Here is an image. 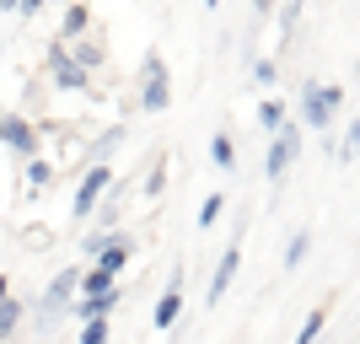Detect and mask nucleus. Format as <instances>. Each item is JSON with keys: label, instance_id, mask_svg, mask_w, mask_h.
<instances>
[{"label": "nucleus", "instance_id": "nucleus-24", "mask_svg": "<svg viewBox=\"0 0 360 344\" xmlns=\"http://www.w3.org/2000/svg\"><path fill=\"white\" fill-rule=\"evenodd\" d=\"M317 91H323V108H328V113L345 108V87H323V81H317Z\"/></svg>", "mask_w": 360, "mask_h": 344}, {"label": "nucleus", "instance_id": "nucleus-26", "mask_svg": "<svg viewBox=\"0 0 360 344\" xmlns=\"http://www.w3.org/2000/svg\"><path fill=\"white\" fill-rule=\"evenodd\" d=\"M339 156H345V162H355V129H345V140H339Z\"/></svg>", "mask_w": 360, "mask_h": 344}, {"label": "nucleus", "instance_id": "nucleus-9", "mask_svg": "<svg viewBox=\"0 0 360 344\" xmlns=\"http://www.w3.org/2000/svg\"><path fill=\"white\" fill-rule=\"evenodd\" d=\"M0 140L11 151H22V156H38V129H32L22 113H6V119H0Z\"/></svg>", "mask_w": 360, "mask_h": 344}, {"label": "nucleus", "instance_id": "nucleus-13", "mask_svg": "<svg viewBox=\"0 0 360 344\" xmlns=\"http://www.w3.org/2000/svg\"><path fill=\"white\" fill-rule=\"evenodd\" d=\"M65 49H70V60L81 65V70H86V75H91V70H97V65L108 60V49L97 44V38H75V44H65Z\"/></svg>", "mask_w": 360, "mask_h": 344}, {"label": "nucleus", "instance_id": "nucleus-29", "mask_svg": "<svg viewBox=\"0 0 360 344\" xmlns=\"http://www.w3.org/2000/svg\"><path fill=\"white\" fill-rule=\"evenodd\" d=\"M6 296H11V280H6V274H0V301H6Z\"/></svg>", "mask_w": 360, "mask_h": 344}, {"label": "nucleus", "instance_id": "nucleus-25", "mask_svg": "<svg viewBox=\"0 0 360 344\" xmlns=\"http://www.w3.org/2000/svg\"><path fill=\"white\" fill-rule=\"evenodd\" d=\"M253 81H264V87H274V60H253Z\"/></svg>", "mask_w": 360, "mask_h": 344}, {"label": "nucleus", "instance_id": "nucleus-7", "mask_svg": "<svg viewBox=\"0 0 360 344\" xmlns=\"http://www.w3.org/2000/svg\"><path fill=\"white\" fill-rule=\"evenodd\" d=\"M49 70H54V81H60V91H86V70L70 60V49L54 38L49 44Z\"/></svg>", "mask_w": 360, "mask_h": 344}, {"label": "nucleus", "instance_id": "nucleus-8", "mask_svg": "<svg viewBox=\"0 0 360 344\" xmlns=\"http://www.w3.org/2000/svg\"><path fill=\"white\" fill-rule=\"evenodd\" d=\"M237 269H242V237H231V248L215 258V274H210V307H215V301H226V291H231Z\"/></svg>", "mask_w": 360, "mask_h": 344}, {"label": "nucleus", "instance_id": "nucleus-4", "mask_svg": "<svg viewBox=\"0 0 360 344\" xmlns=\"http://www.w3.org/2000/svg\"><path fill=\"white\" fill-rule=\"evenodd\" d=\"M108 189H113V167H108V162H91V167H86V178H81V189H75V215L86 221L91 210L103 205Z\"/></svg>", "mask_w": 360, "mask_h": 344}, {"label": "nucleus", "instance_id": "nucleus-19", "mask_svg": "<svg viewBox=\"0 0 360 344\" xmlns=\"http://www.w3.org/2000/svg\"><path fill=\"white\" fill-rule=\"evenodd\" d=\"M210 156H215V167H226V172L237 167V146H231V135H226V129L210 140Z\"/></svg>", "mask_w": 360, "mask_h": 344}, {"label": "nucleus", "instance_id": "nucleus-17", "mask_svg": "<svg viewBox=\"0 0 360 344\" xmlns=\"http://www.w3.org/2000/svg\"><path fill=\"white\" fill-rule=\"evenodd\" d=\"M328 329V307H312L307 312V323H301V333H296V344H317V333Z\"/></svg>", "mask_w": 360, "mask_h": 344}, {"label": "nucleus", "instance_id": "nucleus-20", "mask_svg": "<svg viewBox=\"0 0 360 344\" xmlns=\"http://www.w3.org/2000/svg\"><path fill=\"white\" fill-rule=\"evenodd\" d=\"M307 248H312V231H296L285 248V269H296V264H307Z\"/></svg>", "mask_w": 360, "mask_h": 344}, {"label": "nucleus", "instance_id": "nucleus-16", "mask_svg": "<svg viewBox=\"0 0 360 344\" xmlns=\"http://www.w3.org/2000/svg\"><path fill=\"white\" fill-rule=\"evenodd\" d=\"M49 183H54V162H44V156H32V162H27V189H32V194H44Z\"/></svg>", "mask_w": 360, "mask_h": 344}, {"label": "nucleus", "instance_id": "nucleus-2", "mask_svg": "<svg viewBox=\"0 0 360 344\" xmlns=\"http://www.w3.org/2000/svg\"><path fill=\"white\" fill-rule=\"evenodd\" d=\"M75 280H81V264L75 269H60L54 274V285L44 291V301H38V329H54L65 312H70V296H75Z\"/></svg>", "mask_w": 360, "mask_h": 344}, {"label": "nucleus", "instance_id": "nucleus-15", "mask_svg": "<svg viewBox=\"0 0 360 344\" xmlns=\"http://www.w3.org/2000/svg\"><path fill=\"white\" fill-rule=\"evenodd\" d=\"M22 312H27V307H22L16 296H6V301H0V344L11 339L16 329H22Z\"/></svg>", "mask_w": 360, "mask_h": 344}, {"label": "nucleus", "instance_id": "nucleus-6", "mask_svg": "<svg viewBox=\"0 0 360 344\" xmlns=\"http://www.w3.org/2000/svg\"><path fill=\"white\" fill-rule=\"evenodd\" d=\"M91 258H97V269H103V274H113V280H119V274H124V264L135 258V237H129V231H113V237H108V242H103V248H97Z\"/></svg>", "mask_w": 360, "mask_h": 344}, {"label": "nucleus", "instance_id": "nucleus-10", "mask_svg": "<svg viewBox=\"0 0 360 344\" xmlns=\"http://www.w3.org/2000/svg\"><path fill=\"white\" fill-rule=\"evenodd\" d=\"M119 291H108V296H81V301H70V312L81 317V323H97V317H113L119 312Z\"/></svg>", "mask_w": 360, "mask_h": 344}, {"label": "nucleus", "instance_id": "nucleus-14", "mask_svg": "<svg viewBox=\"0 0 360 344\" xmlns=\"http://www.w3.org/2000/svg\"><path fill=\"white\" fill-rule=\"evenodd\" d=\"M75 291H81V296H108V291H119V280H113V274H103L97 264H91V269H81Z\"/></svg>", "mask_w": 360, "mask_h": 344}, {"label": "nucleus", "instance_id": "nucleus-3", "mask_svg": "<svg viewBox=\"0 0 360 344\" xmlns=\"http://www.w3.org/2000/svg\"><path fill=\"white\" fill-rule=\"evenodd\" d=\"M301 156V135H296V119H285L280 129H274V146H269V183H285V172H290V162Z\"/></svg>", "mask_w": 360, "mask_h": 344}, {"label": "nucleus", "instance_id": "nucleus-28", "mask_svg": "<svg viewBox=\"0 0 360 344\" xmlns=\"http://www.w3.org/2000/svg\"><path fill=\"white\" fill-rule=\"evenodd\" d=\"M253 11H258V16H269V11H274V0H253Z\"/></svg>", "mask_w": 360, "mask_h": 344}, {"label": "nucleus", "instance_id": "nucleus-1", "mask_svg": "<svg viewBox=\"0 0 360 344\" xmlns=\"http://www.w3.org/2000/svg\"><path fill=\"white\" fill-rule=\"evenodd\" d=\"M140 108L146 113H167V103H172V75H167V60L150 49L146 60H140Z\"/></svg>", "mask_w": 360, "mask_h": 344}, {"label": "nucleus", "instance_id": "nucleus-27", "mask_svg": "<svg viewBox=\"0 0 360 344\" xmlns=\"http://www.w3.org/2000/svg\"><path fill=\"white\" fill-rule=\"evenodd\" d=\"M44 6H49V0H16V11H22V16H38Z\"/></svg>", "mask_w": 360, "mask_h": 344}, {"label": "nucleus", "instance_id": "nucleus-22", "mask_svg": "<svg viewBox=\"0 0 360 344\" xmlns=\"http://www.w3.org/2000/svg\"><path fill=\"white\" fill-rule=\"evenodd\" d=\"M81 344H108V317H97V323H81Z\"/></svg>", "mask_w": 360, "mask_h": 344}, {"label": "nucleus", "instance_id": "nucleus-18", "mask_svg": "<svg viewBox=\"0 0 360 344\" xmlns=\"http://www.w3.org/2000/svg\"><path fill=\"white\" fill-rule=\"evenodd\" d=\"M258 124H264V129H280V124H285V103H280V97H264V103H258Z\"/></svg>", "mask_w": 360, "mask_h": 344}, {"label": "nucleus", "instance_id": "nucleus-30", "mask_svg": "<svg viewBox=\"0 0 360 344\" xmlns=\"http://www.w3.org/2000/svg\"><path fill=\"white\" fill-rule=\"evenodd\" d=\"M0 11H16V0H0Z\"/></svg>", "mask_w": 360, "mask_h": 344}, {"label": "nucleus", "instance_id": "nucleus-23", "mask_svg": "<svg viewBox=\"0 0 360 344\" xmlns=\"http://www.w3.org/2000/svg\"><path fill=\"white\" fill-rule=\"evenodd\" d=\"M162 183H167V156H156V167H150V178H146V194L156 199V194H162Z\"/></svg>", "mask_w": 360, "mask_h": 344}, {"label": "nucleus", "instance_id": "nucleus-21", "mask_svg": "<svg viewBox=\"0 0 360 344\" xmlns=\"http://www.w3.org/2000/svg\"><path fill=\"white\" fill-rule=\"evenodd\" d=\"M221 210H226L221 194H205V205H199V231H210V226L221 221Z\"/></svg>", "mask_w": 360, "mask_h": 344}, {"label": "nucleus", "instance_id": "nucleus-11", "mask_svg": "<svg viewBox=\"0 0 360 344\" xmlns=\"http://www.w3.org/2000/svg\"><path fill=\"white\" fill-rule=\"evenodd\" d=\"M301 119L312 124V129H328V124H333V113L323 108V91H317V81H312V87H301Z\"/></svg>", "mask_w": 360, "mask_h": 344}, {"label": "nucleus", "instance_id": "nucleus-5", "mask_svg": "<svg viewBox=\"0 0 360 344\" xmlns=\"http://www.w3.org/2000/svg\"><path fill=\"white\" fill-rule=\"evenodd\" d=\"M178 317H183V264L172 269V280H167L162 301H156V312H150V329L172 333V329H178Z\"/></svg>", "mask_w": 360, "mask_h": 344}, {"label": "nucleus", "instance_id": "nucleus-12", "mask_svg": "<svg viewBox=\"0 0 360 344\" xmlns=\"http://www.w3.org/2000/svg\"><path fill=\"white\" fill-rule=\"evenodd\" d=\"M86 27H91V6H86V0H75L70 11H65V22H60V44H75V38H86Z\"/></svg>", "mask_w": 360, "mask_h": 344}]
</instances>
